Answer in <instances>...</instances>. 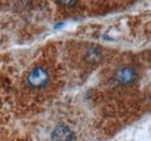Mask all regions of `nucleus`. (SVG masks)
Returning <instances> with one entry per match:
<instances>
[{"label": "nucleus", "mask_w": 151, "mask_h": 141, "mask_svg": "<svg viewBox=\"0 0 151 141\" xmlns=\"http://www.w3.org/2000/svg\"><path fill=\"white\" fill-rule=\"evenodd\" d=\"M27 85L33 89L44 88L49 82V73L44 67L37 66L29 72L27 75Z\"/></svg>", "instance_id": "obj_1"}, {"label": "nucleus", "mask_w": 151, "mask_h": 141, "mask_svg": "<svg viewBox=\"0 0 151 141\" xmlns=\"http://www.w3.org/2000/svg\"><path fill=\"white\" fill-rule=\"evenodd\" d=\"M75 134L66 125H58L51 133L52 141H73Z\"/></svg>", "instance_id": "obj_3"}, {"label": "nucleus", "mask_w": 151, "mask_h": 141, "mask_svg": "<svg viewBox=\"0 0 151 141\" xmlns=\"http://www.w3.org/2000/svg\"><path fill=\"white\" fill-rule=\"evenodd\" d=\"M136 78H137V73H136L135 68L129 67V66L122 67V68L116 70V73H115V80L120 85H123V86L132 83L136 80Z\"/></svg>", "instance_id": "obj_2"}]
</instances>
